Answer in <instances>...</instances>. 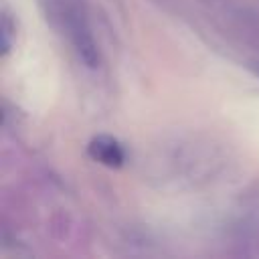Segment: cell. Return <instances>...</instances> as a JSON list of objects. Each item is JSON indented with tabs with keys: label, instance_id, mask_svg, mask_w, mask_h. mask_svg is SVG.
Returning a JSON list of instances; mask_svg holds the SVG:
<instances>
[{
	"label": "cell",
	"instance_id": "cell-1",
	"mask_svg": "<svg viewBox=\"0 0 259 259\" xmlns=\"http://www.w3.org/2000/svg\"><path fill=\"white\" fill-rule=\"evenodd\" d=\"M87 156L105 168H121L125 164V150L121 142L109 134L93 136L87 144Z\"/></svg>",
	"mask_w": 259,
	"mask_h": 259
},
{
	"label": "cell",
	"instance_id": "cell-2",
	"mask_svg": "<svg viewBox=\"0 0 259 259\" xmlns=\"http://www.w3.org/2000/svg\"><path fill=\"white\" fill-rule=\"evenodd\" d=\"M16 32V24H12V14L8 12V8H2V53L4 57L8 55L10 47H12V36Z\"/></svg>",
	"mask_w": 259,
	"mask_h": 259
}]
</instances>
